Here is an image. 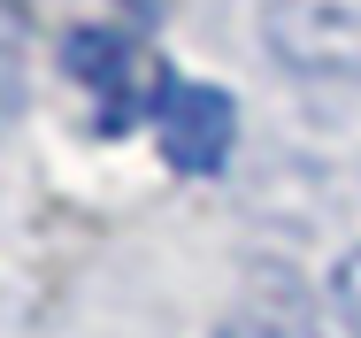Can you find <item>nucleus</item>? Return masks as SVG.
Masks as SVG:
<instances>
[{"label":"nucleus","mask_w":361,"mask_h":338,"mask_svg":"<svg viewBox=\"0 0 361 338\" xmlns=\"http://www.w3.org/2000/svg\"><path fill=\"white\" fill-rule=\"evenodd\" d=\"M154 131H161V154L169 169L185 177H216L238 146V100L223 85H200V77H169L161 108H154Z\"/></svg>","instance_id":"nucleus-2"},{"label":"nucleus","mask_w":361,"mask_h":338,"mask_svg":"<svg viewBox=\"0 0 361 338\" xmlns=\"http://www.w3.org/2000/svg\"><path fill=\"white\" fill-rule=\"evenodd\" d=\"M62 62H70L77 85H92L100 131H131L139 116L161 108V92H169V69L154 62L131 31H116V23H77L70 39H62Z\"/></svg>","instance_id":"nucleus-1"},{"label":"nucleus","mask_w":361,"mask_h":338,"mask_svg":"<svg viewBox=\"0 0 361 338\" xmlns=\"http://www.w3.org/2000/svg\"><path fill=\"white\" fill-rule=\"evenodd\" d=\"M331 308H338V323L361 338V246L338 262V270H331Z\"/></svg>","instance_id":"nucleus-3"}]
</instances>
